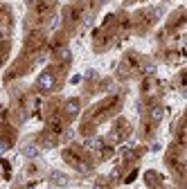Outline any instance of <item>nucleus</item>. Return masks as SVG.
<instances>
[{"label":"nucleus","mask_w":187,"mask_h":189,"mask_svg":"<svg viewBox=\"0 0 187 189\" xmlns=\"http://www.w3.org/2000/svg\"><path fill=\"white\" fill-rule=\"evenodd\" d=\"M38 83H41V88H43V90H50V88H52V83H54V79H52V74H43Z\"/></svg>","instance_id":"nucleus-1"},{"label":"nucleus","mask_w":187,"mask_h":189,"mask_svg":"<svg viewBox=\"0 0 187 189\" xmlns=\"http://www.w3.org/2000/svg\"><path fill=\"white\" fill-rule=\"evenodd\" d=\"M162 115H165V110H162L160 106H156V108H151V119H156V122H160Z\"/></svg>","instance_id":"nucleus-2"},{"label":"nucleus","mask_w":187,"mask_h":189,"mask_svg":"<svg viewBox=\"0 0 187 189\" xmlns=\"http://www.w3.org/2000/svg\"><path fill=\"white\" fill-rule=\"evenodd\" d=\"M23 153H25L27 158H34V156H38V149L30 144V146H25V149H23Z\"/></svg>","instance_id":"nucleus-3"},{"label":"nucleus","mask_w":187,"mask_h":189,"mask_svg":"<svg viewBox=\"0 0 187 189\" xmlns=\"http://www.w3.org/2000/svg\"><path fill=\"white\" fill-rule=\"evenodd\" d=\"M77 108H79V106H77V101H72V104H70V106H68V110H70V113H75V110H77Z\"/></svg>","instance_id":"nucleus-4"},{"label":"nucleus","mask_w":187,"mask_h":189,"mask_svg":"<svg viewBox=\"0 0 187 189\" xmlns=\"http://www.w3.org/2000/svg\"><path fill=\"white\" fill-rule=\"evenodd\" d=\"M5 151H7V142L0 140V153H5Z\"/></svg>","instance_id":"nucleus-5"}]
</instances>
